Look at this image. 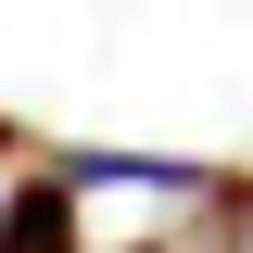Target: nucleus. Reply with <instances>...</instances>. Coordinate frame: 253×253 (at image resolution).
<instances>
[{
	"instance_id": "nucleus-1",
	"label": "nucleus",
	"mask_w": 253,
	"mask_h": 253,
	"mask_svg": "<svg viewBox=\"0 0 253 253\" xmlns=\"http://www.w3.org/2000/svg\"><path fill=\"white\" fill-rule=\"evenodd\" d=\"M0 253H76V165H26L0 190Z\"/></svg>"
},
{
	"instance_id": "nucleus-2",
	"label": "nucleus",
	"mask_w": 253,
	"mask_h": 253,
	"mask_svg": "<svg viewBox=\"0 0 253 253\" xmlns=\"http://www.w3.org/2000/svg\"><path fill=\"white\" fill-rule=\"evenodd\" d=\"M0 165H26V126H13V114H0Z\"/></svg>"
},
{
	"instance_id": "nucleus-3",
	"label": "nucleus",
	"mask_w": 253,
	"mask_h": 253,
	"mask_svg": "<svg viewBox=\"0 0 253 253\" xmlns=\"http://www.w3.org/2000/svg\"><path fill=\"white\" fill-rule=\"evenodd\" d=\"M126 253H165V241H126Z\"/></svg>"
}]
</instances>
